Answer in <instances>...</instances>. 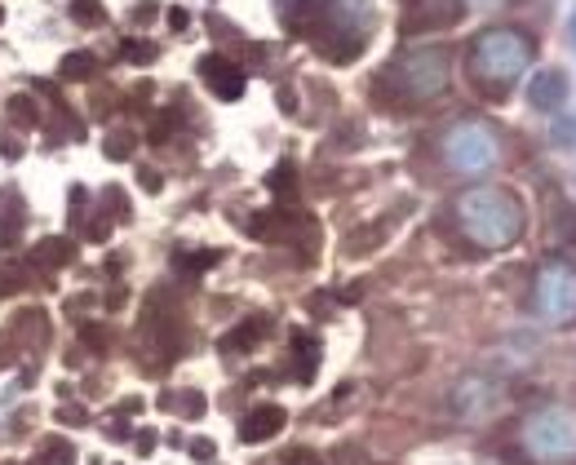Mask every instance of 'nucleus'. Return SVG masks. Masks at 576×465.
<instances>
[{
    "label": "nucleus",
    "instance_id": "5701e85b",
    "mask_svg": "<svg viewBox=\"0 0 576 465\" xmlns=\"http://www.w3.org/2000/svg\"><path fill=\"white\" fill-rule=\"evenodd\" d=\"M289 465H324V461H319L315 452H306V447H302V452H289Z\"/></svg>",
    "mask_w": 576,
    "mask_h": 465
},
{
    "label": "nucleus",
    "instance_id": "f8f14e48",
    "mask_svg": "<svg viewBox=\"0 0 576 465\" xmlns=\"http://www.w3.org/2000/svg\"><path fill=\"white\" fill-rule=\"evenodd\" d=\"M271 332V319H245V328L226 332L222 337V355H236V351H253V345Z\"/></svg>",
    "mask_w": 576,
    "mask_h": 465
},
{
    "label": "nucleus",
    "instance_id": "6ab92c4d",
    "mask_svg": "<svg viewBox=\"0 0 576 465\" xmlns=\"http://www.w3.org/2000/svg\"><path fill=\"white\" fill-rule=\"evenodd\" d=\"M554 143H563L567 151H576V121H572V115H558V121H554Z\"/></svg>",
    "mask_w": 576,
    "mask_h": 465
},
{
    "label": "nucleus",
    "instance_id": "4be33fe9",
    "mask_svg": "<svg viewBox=\"0 0 576 465\" xmlns=\"http://www.w3.org/2000/svg\"><path fill=\"white\" fill-rule=\"evenodd\" d=\"M217 262V253H204V258H178V266H187V271H204V266H213Z\"/></svg>",
    "mask_w": 576,
    "mask_h": 465
},
{
    "label": "nucleus",
    "instance_id": "4468645a",
    "mask_svg": "<svg viewBox=\"0 0 576 465\" xmlns=\"http://www.w3.org/2000/svg\"><path fill=\"white\" fill-rule=\"evenodd\" d=\"M58 76L63 80H89V76H98V58L93 54H67L63 67H58Z\"/></svg>",
    "mask_w": 576,
    "mask_h": 465
},
{
    "label": "nucleus",
    "instance_id": "cd10ccee",
    "mask_svg": "<svg viewBox=\"0 0 576 465\" xmlns=\"http://www.w3.org/2000/svg\"><path fill=\"white\" fill-rule=\"evenodd\" d=\"M572 32H576V19H572Z\"/></svg>",
    "mask_w": 576,
    "mask_h": 465
},
{
    "label": "nucleus",
    "instance_id": "7ed1b4c3",
    "mask_svg": "<svg viewBox=\"0 0 576 465\" xmlns=\"http://www.w3.org/2000/svg\"><path fill=\"white\" fill-rule=\"evenodd\" d=\"M443 160L456 173H488L501 165V134L488 121H456L443 134Z\"/></svg>",
    "mask_w": 576,
    "mask_h": 465
},
{
    "label": "nucleus",
    "instance_id": "6e6552de",
    "mask_svg": "<svg viewBox=\"0 0 576 465\" xmlns=\"http://www.w3.org/2000/svg\"><path fill=\"white\" fill-rule=\"evenodd\" d=\"M200 76H204V84H208L222 102H236V98L245 93V67H240V63H230L226 54H208V58H200Z\"/></svg>",
    "mask_w": 576,
    "mask_h": 465
},
{
    "label": "nucleus",
    "instance_id": "423d86ee",
    "mask_svg": "<svg viewBox=\"0 0 576 465\" xmlns=\"http://www.w3.org/2000/svg\"><path fill=\"white\" fill-rule=\"evenodd\" d=\"M532 306L541 319H550L558 328L576 324V266L563 258L545 262L537 271V284H532Z\"/></svg>",
    "mask_w": 576,
    "mask_h": 465
},
{
    "label": "nucleus",
    "instance_id": "39448f33",
    "mask_svg": "<svg viewBox=\"0 0 576 465\" xmlns=\"http://www.w3.org/2000/svg\"><path fill=\"white\" fill-rule=\"evenodd\" d=\"M523 447L537 461H567L576 456V408L545 404L523 421Z\"/></svg>",
    "mask_w": 576,
    "mask_h": 465
},
{
    "label": "nucleus",
    "instance_id": "dca6fc26",
    "mask_svg": "<svg viewBox=\"0 0 576 465\" xmlns=\"http://www.w3.org/2000/svg\"><path fill=\"white\" fill-rule=\"evenodd\" d=\"M267 186L275 191V195H293V186H297V165H280V169H271V178H267Z\"/></svg>",
    "mask_w": 576,
    "mask_h": 465
},
{
    "label": "nucleus",
    "instance_id": "a878e982",
    "mask_svg": "<svg viewBox=\"0 0 576 465\" xmlns=\"http://www.w3.org/2000/svg\"><path fill=\"white\" fill-rule=\"evenodd\" d=\"M143 186H147V191H160V173H151V169H143Z\"/></svg>",
    "mask_w": 576,
    "mask_h": 465
},
{
    "label": "nucleus",
    "instance_id": "20e7f679",
    "mask_svg": "<svg viewBox=\"0 0 576 465\" xmlns=\"http://www.w3.org/2000/svg\"><path fill=\"white\" fill-rule=\"evenodd\" d=\"M448 76H452V58H448V49H439V45L408 49V54H399L395 67H391V84H395L408 102H426V98L443 93V89H448Z\"/></svg>",
    "mask_w": 576,
    "mask_h": 465
},
{
    "label": "nucleus",
    "instance_id": "9d476101",
    "mask_svg": "<svg viewBox=\"0 0 576 465\" xmlns=\"http://www.w3.org/2000/svg\"><path fill=\"white\" fill-rule=\"evenodd\" d=\"M284 408H275V404H262V408H253L245 421H240V439L245 443H267V439H275L280 430H284Z\"/></svg>",
    "mask_w": 576,
    "mask_h": 465
},
{
    "label": "nucleus",
    "instance_id": "ddd939ff",
    "mask_svg": "<svg viewBox=\"0 0 576 465\" xmlns=\"http://www.w3.org/2000/svg\"><path fill=\"white\" fill-rule=\"evenodd\" d=\"M293 351H297V360H302L297 382H310V377H315V368H319V341H310L306 332H297V337H293Z\"/></svg>",
    "mask_w": 576,
    "mask_h": 465
},
{
    "label": "nucleus",
    "instance_id": "393cba45",
    "mask_svg": "<svg viewBox=\"0 0 576 465\" xmlns=\"http://www.w3.org/2000/svg\"><path fill=\"white\" fill-rule=\"evenodd\" d=\"M466 5H471V10H506L510 0H466Z\"/></svg>",
    "mask_w": 576,
    "mask_h": 465
},
{
    "label": "nucleus",
    "instance_id": "412c9836",
    "mask_svg": "<svg viewBox=\"0 0 576 465\" xmlns=\"http://www.w3.org/2000/svg\"><path fill=\"white\" fill-rule=\"evenodd\" d=\"M121 54H125L129 63H151V58H156V45H134V41H129Z\"/></svg>",
    "mask_w": 576,
    "mask_h": 465
},
{
    "label": "nucleus",
    "instance_id": "f257e3e1",
    "mask_svg": "<svg viewBox=\"0 0 576 465\" xmlns=\"http://www.w3.org/2000/svg\"><path fill=\"white\" fill-rule=\"evenodd\" d=\"M456 222L475 249H510L523 236L528 213L523 200L506 186H471L456 195Z\"/></svg>",
    "mask_w": 576,
    "mask_h": 465
},
{
    "label": "nucleus",
    "instance_id": "2eb2a0df",
    "mask_svg": "<svg viewBox=\"0 0 576 465\" xmlns=\"http://www.w3.org/2000/svg\"><path fill=\"white\" fill-rule=\"evenodd\" d=\"M165 408L182 412V417H200L204 412V399L195 390H178V395H165Z\"/></svg>",
    "mask_w": 576,
    "mask_h": 465
},
{
    "label": "nucleus",
    "instance_id": "a211bd4d",
    "mask_svg": "<svg viewBox=\"0 0 576 465\" xmlns=\"http://www.w3.org/2000/svg\"><path fill=\"white\" fill-rule=\"evenodd\" d=\"M10 115H14V121H19L23 129H32V125H36V102H32L27 93H19V98H10Z\"/></svg>",
    "mask_w": 576,
    "mask_h": 465
},
{
    "label": "nucleus",
    "instance_id": "bb28decb",
    "mask_svg": "<svg viewBox=\"0 0 576 465\" xmlns=\"http://www.w3.org/2000/svg\"><path fill=\"white\" fill-rule=\"evenodd\" d=\"M58 417H63V421H84V412H80V408H63Z\"/></svg>",
    "mask_w": 576,
    "mask_h": 465
},
{
    "label": "nucleus",
    "instance_id": "1a4fd4ad",
    "mask_svg": "<svg viewBox=\"0 0 576 465\" xmlns=\"http://www.w3.org/2000/svg\"><path fill=\"white\" fill-rule=\"evenodd\" d=\"M567 93H572V80L563 76V71H537L532 80H528V102L537 106V111H558L563 102H567Z\"/></svg>",
    "mask_w": 576,
    "mask_h": 465
},
{
    "label": "nucleus",
    "instance_id": "9b49d317",
    "mask_svg": "<svg viewBox=\"0 0 576 465\" xmlns=\"http://www.w3.org/2000/svg\"><path fill=\"white\" fill-rule=\"evenodd\" d=\"M71 262H76V245L63 240V236L41 240V245L32 249V266H41V271H63V266H71Z\"/></svg>",
    "mask_w": 576,
    "mask_h": 465
},
{
    "label": "nucleus",
    "instance_id": "f03ea898",
    "mask_svg": "<svg viewBox=\"0 0 576 465\" xmlns=\"http://www.w3.org/2000/svg\"><path fill=\"white\" fill-rule=\"evenodd\" d=\"M537 58V45L528 32L519 27H493L475 41L471 49V71L484 80V84H510L515 76L528 71V63Z\"/></svg>",
    "mask_w": 576,
    "mask_h": 465
},
{
    "label": "nucleus",
    "instance_id": "aec40b11",
    "mask_svg": "<svg viewBox=\"0 0 576 465\" xmlns=\"http://www.w3.org/2000/svg\"><path fill=\"white\" fill-rule=\"evenodd\" d=\"M106 156H111V160H129V156H134V138H129V134H111V138H106Z\"/></svg>",
    "mask_w": 576,
    "mask_h": 465
},
{
    "label": "nucleus",
    "instance_id": "f3484780",
    "mask_svg": "<svg viewBox=\"0 0 576 465\" xmlns=\"http://www.w3.org/2000/svg\"><path fill=\"white\" fill-rule=\"evenodd\" d=\"M71 19H76L80 27H98L106 14H102L98 0H71Z\"/></svg>",
    "mask_w": 576,
    "mask_h": 465
},
{
    "label": "nucleus",
    "instance_id": "b1692460",
    "mask_svg": "<svg viewBox=\"0 0 576 465\" xmlns=\"http://www.w3.org/2000/svg\"><path fill=\"white\" fill-rule=\"evenodd\" d=\"M80 337H84L89 345H98V351H102V345H106V332H102V328H80Z\"/></svg>",
    "mask_w": 576,
    "mask_h": 465
},
{
    "label": "nucleus",
    "instance_id": "0eeeda50",
    "mask_svg": "<svg viewBox=\"0 0 576 465\" xmlns=\"http://www.w3.org/2000/svg\"><path fill=\"white\" fill-rule=\"evenodd\" d=\"M497 404H501V386L488 377H461L448 395V408L456 421H484L488 412H497Z\"/></svg>",
    "mask_w": 576,
    "mask_h": 465
},
{
    "label": "nucleus",
    "instance_id": "c85d7f7f",
    "mask_svg": "<svg viewBox=\"0 0 576 465\" xmlns=\"http://www.w3.org/2000/svg\"><path fill=\"white\" fill-rule=\"evenodd\" d=\"M0 19H5V14H0Z\"/></svg>",
    "mask_w": 576,
    "mask_h": 465
}]
</instances>
